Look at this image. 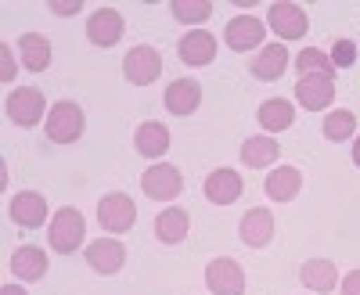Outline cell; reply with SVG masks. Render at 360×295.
<instances>
[{
  "mask_svg": "<svg viewBox=\"0 0 360 295\" xmlns=\"http://www.w3.org/2000/svg\"><path fill=\"white\" fill-rule=\"evenodd\" d=\"M8 216L18 227H25V230H37L47 220V198L40 191H18L11 198V205H8Z\"/></svg>",
  "mask_w": 360,
  "mask_h": 295,
  "instance_id": "8fae6325",
  "label": "cell"
},
{
  "mask_svg": "<svg viewBox=\"0 0 360 295\" xmlns=\"http://www.w3.org/2000/svg\"><path fill=\"white\" fill-rule=\"evenodd\" d=\"M339 288H342V295H360V270H353V274H346Z\"/></svg>",
  "mask_w": 360,
  "mask_h": 295,
  "instance_id": "d6a6232c",
  "label": "cell"
},
{
  "mask_svg": "<svg viewBox=\"0 0 360 295\" xmlns=\"http://www.w3.org/2000/svg\"><path fill=\"white\" fill-rule=\"evenodd\" d=\"M263 37H266V25H263L256 15H238V18H231L227 29H224L227 47H231V51H242V54L252 51V47H259Z\"/></svg>",
  "mask_w": 360,
  "mask_h": 295,
  "instance_id": "30bf717a",
  "label": "cell"
},
{
  "mask_svg": "<svg viewBox=\"0 0 360 295\" xmlns=\"http://www.w3.org/2000/svg\"><path fill=\"white\" fill-rule=\"evenodd\" d=\"M356 62V44L353 40H335V47H332V65L335 69H346V65H353Z\"/></svg>",
  "mask_w": 360,
  "mask_h": 295,
  "instance_id": "f546056e",
  "label": "cell"
},
{
  "mask_svg": "<svg viewBox=\"0 0 360 295\" xmlns=\"http://www.w3.org/2000/svg\"><path fill=\"white\" fill-rule=\"evenodd\" d=\"M295 69L299 76H317V72H335L332 65V54H324L321 47H303L295 54Z\"/></svg>",
  "mask_w": 360,
  "mask_h": 295,
  "instance_id": "83f0119b",
  "label": "cell"
},
{
  "mask_svg": "<svg viewBox=\"0 0 360 295\" xmlns=\"http://www.w3.org/2000/svg\"><path fill=\"white\" fill-rule=\"evenodd\" d=\"M321 130H324V137L332 140V144L349 140V137H356V115H353L349 108H335V112H328V115H324Z\"/></svg>",
  "mask_w": 360,
  "mask_h": 295,
  "instance_id": "4316f807",
  "label": "cell"
},
{
  "mask_svg": "<svg viewBox=\"0 0 360 295\" xmlns=\"http://www.w3.org/2000/svg\"><path fill=\"white\" fill-rule=\"evenodd\" d=\"M353 162H356V166H360V137H356V140H353Z\"/></svg>",
  "mask_w": 360,
  "mask_h": 295,
  "instance_id": "e575fe53",
  "label": "cell"
},
{
  "mask_svg": "<svg viewBox=\"0 0 360 295\" xmlns=\"http://www.w3.org/2000/svg\"><path fill=\"white\" fill-rule=\"evenodd\" d=\"M295 98L307 112H324L335 98V72H317V76H299Z\"/></svg>",
  "mask_w": 360,
  "mask_h": 295,
  "instance_id": "8992f818",
  "label": "cell"
},
{
  "mask_svg": "<svg viewBox=\"0 0 360 295\" xmlns=\"http://www.w3.org/2000/svg\"><path fill=\"white\" fill-rule=\"evenodd\" d=\"M256 123H259L266 133H281V130H288V126L295 123V108H292V101H285V98H270V101L259 105Z\"/></svg>",
  "mask_w": 360,
  "mask_h": 295,
  "instance_id": "7402d4cb",
  "label": "cell"
},
{
  "mask_svg": "<svg viewBox=\"0 0 360 295\" xmlns=\"http://www.w3.org/2000/svg\"><path fill=\"white\" fill-rule=\"evenodd\" d=\"M0 295H29V291L18 288V284H4V288H0Z\"/></svg>",
  "mask_w": 360,
  "mask_h": 295,
  "instance_id": "836d02e7",
  "label": "cell"
},
{
  "mask_svg": "<svg viewBox=\"0 0 360 295\" xmlns=\"http://www.w3.org/2000/svg\"><path fill=\"white\" fill-rule=\"evenodd\" d=\"M176 54L184 65H209L217 58V37L205 33V29H191L188 37H180Z\"/></svg>",
  "mask_w": 360,
  "mask_h": 295,
  "instance_id": "5bb4252c",
  "label": "cell"
},
{
  "mask_svg": "<svg viewBox=\"0 0 360 295\" xmlns=\"http://www.w3.org/2000/svg\"><path fill=\"white\" fill-rule=\"evenodd\" d=\"M54 15H76L83 4H79V0H51V4H47Z\"/></svg>",
  "mask_w": 360,
  "mask_h": 295,
  "instance_id": "1f68e13d",
  "label": "cell"
},
{
  "mask_svg": "<svg viewBox=\"0 0 360 295\" xmlns=\"http://www.w3.org/2000/svg\"><path fill=\"white\" fill-rule=\"evenodd\" d=\"M173 18L184 22V25H198L213 15V0H173Z\"/></svg>",
  "mask_w": 360,
  "mask_h": 295,
  "instance_id": "f1b7e54d",
  "label": "cell"
},
{
  "mask_svg": "<svg viewBox=\"0 0 360 295\" xmlns=\"http://www.w3.org/2000/svg\"><path fill=\"white\" fill-rule=\"evenodd\" d=\"M205 288L213 295H245V270L231 256H220L205 267Z\"/></svg>",
  "mask_w": 360,
  "mask_h": 295,
  "instance_id": "5b68a950",
  "label": "cell"
},
{
  "mask_svg": "<svg viewBox=\"0 0 360 295\" xmlns=\"http://www.w3.org/2000/svg\"><path fill=\"white\" fill-rule=\"evenodd\" d=\"M98 223H101L108 234H127V230L137 223V205H134V198L123 195V191L105 195L101 205H98Z\"/></svg>",
  "mask_w": 360,
  "mask_h": 295,
  "instance_id": "3957f363",
  "label": "cell"
},
{
  "mask_svg": "<svg viewBox=\"0 0 360 295\" xmlns=\"http://www.w3.org/2000/svg\"><path fill=\"white\" fill-rule=\"evenodd\" d=\"M83 126H86V115L79 105L72 101H58L51 112H47V137L54 144H72L83 137Z\"/></svg>",
  "mask_w": 360,
  "mask_h": 295,
  "instance_id": "7a4b0ae2",
  "label": "cell"
},
{
  "mask_svg": "<svg viewBox=\"0 0 360 295\" xmlns=\"http://www.w3.org/2000/svg\"><path fill=\"white\" fill-rule=\"evenodd\" d=\"M238 234H242V242L249 249H263L270 238H274V213H270V209H249L242 216Z\"/></svg>",
  "mask_w": 360,
  "mask_h": 295,
  "instance_id": "ac0fdd59",
  "label": "cell"
},
{
  "mask_svg": "<svg viewBox=\"0 0 360 295\" xmlns=\"http://www.w3.org/2000/svg\"><path fill=\"white\" fill-rule=\"evenodd\" d=\"M123 263H127V249L123 242H115V238H98V242H90L86 245V267L90 270H98V274H115V270H123Z\"/></svg>",
  "mask_w": 360,
  "mask_h": 295,
  "instance_id": "7c38bea8",
  "label": "cell"
},
{
  "mask_svg": "<svg viewBox=\"0 0 360 295\" xmlns=\"http://www.w3.org/2000/svg\"><path fill=\"white\" fill-rule=\"evenodd\" d=\"M242 176H238L234 169H213L205 176V198L213 205H231L242 198Z\"/></svg>",
  "mask_w": 360,
  "mask_h": 295,
  "instance_id": "2e32d148",
  "label": "cell"
},
{
  "mask_svg": "<svg viewBox=\"0 0 360 295\" xmlns=\"http://www.w3.org/2000/svg\"><path fill=\"white\" fill-rule=\"evenodd\" d=\"M252 76L256 79H263V83H274V79H281L285 76V69H288V47L285 44H266L256 58H252Z\"/></svg>",
  "mask_w": 360,
  "mask_h": 295,
  "instance_id": "e0dca14e",
  "label": "cell"
},
{
  "mask_svg": "<svg viewBox=\"0 0 360 295\" xmlns=\"http://www.w3.org/2000/svg\"><path fill=\"white\" fill-rule=\"evenodd\" d=\"M141 188H144L148 198H155V202H173L180 191H184V181H180V169L176 166L159 162V166H148L144 169Z\"/></svg>",
  "mask_w": 360,
  "mask_h": 295,
  "instance_id": "52a82bcc",
  "label": "cell"
},
{
  "mask_svg": "<svg viewBox=\"0 0 360 295\" xmlns=\"http://www.w3.org/2000/svg\"><path fill=\"white\" fill-rule=\"evenodd\" d=\"M47 256H44V249H37V245H22V249H15V256H11V270H15V277H22V281H44V274H47Z\"/></svg>",
  "mask_w": 360,
  "mask_h": 295,
  "instance_id": "603a6c76",
  "label": "cell"
},
{
  "mask_svg": "<svg viewBox=\"0 0 360 295\" xmlns=\"http://www.w3.org/2000/svg\"><path fill=\"white\" fill-rule=\"evenodd\" d=\"M18 54H22V65L29 72H44L51 65V40L40 33H25L18 40Z\"/></svg>",
  "mask_w": 360,
  "mask_h": 295,
  "instance_id": "484cf974",
  "label": "cell"
},
{
  "mask_svg": "<svg viewBox=\"0 0 360 295\" xmlns=\"http://www.w3.org/2000/svg\"><path fill=\"white\" fill-rule=\"evenodd\" d=\"M134 144H137V152L144 159H162L169 152V130H166V123H155V119L141 123L137 133H134Z\"/></svg>",
  "mask_w": 360,
  "mask_h": 295,
  "instance_id": "ffe728a7",
  "label": "cell"
},
{
  "mask_svg": "<svg viewBox=\"0 0 360 295\" xmlns=\"http://www.w3.org/2000/svg\"><path fill=\"white\" fill-rule=\"evenodd\" d=\"M47 238H51V249L54 252L72 256L83 245V238H86V223H83V216L72 209V205H69V209H58L54 220H51V227H47Z\"/></svg>",
  "mask_w": 360,
  "mask_h": 295,
  "instance_id": "6da1fadb",
  "label": "cell"
},
{
  "mask_svg": "<svg viewBox=\"0 0 360 295\" xmlns=\"http://www.w3.org/2000/svg\"><path fill=\"white\" fill-rule=\"evenodd\" d=\"M299 188H303V173H299L295 166H278V169L263 181L266 198H274V202H292V198L299 195Z\"/></svg>",
  "mask_w": 360,
  "mask_h": 295,
  "instance_id": "44dd1931",
  "label": "cell"
},
{
  "mask_svg": "<svg viewBox=\"0 0 360 295\" xmlns=\"http://www.w3.org/2000/svg\"><path fill=\"white\" fill-rule=\"evenodd\" d=\"M188 230H191V213L180 209V205H169L155 216V238L162 245H180L188 238Z\"/></svg>",
  "mask_w": 360,
  "mask_h": 295,
  "instance_id": "9a60e30c",
  "label": "cell"
},
{
  "mask_svg": "<svg viewBox=\"0 0 360 295\" xmlns=\"http://www.w3.org/2000/svg\"><path fill=\"white\" fill-rule=\"evenodd\" d=\"M266 22H270V29H274V37H281V40H303L307 29H310L307 11L299 4H292V0H278V4H270Z\"/></svg>",
  "mask_w": 360,
  "mask_h": 295,
  "instance_id": "277c9868",
  "label": "cell"
},
{
  "mask_svg": "<svg viewBox=\"0 0 360 295\" xmlns=\"http://www.w3.org/2000/svg\"><path fill=\"white\" fill-rule=\"evenodd\" d=\"M0 62H4V69H0V79L11 83V79H15V58H11V47H8V44H0Z\"/></svg>",
  "mask_w": 360,
  "mask_h": 295,
  "instance_id": "4dcf8cb0",
  "label": "cell"
},
{
  "mask_svg": "<svg viewBox=\"0 0 360 295\" xmlns=\"http://www.w3.org/2000/svg\"><path fill=\"white\" fill-rule=\"evenodd\" d=\"M202 105V83L198 79H173L166 86V108L173 115H191Z\"/></svg>",
  "mask_w": 360,
  "mask_h": 295,
  "instance_id": "d6986e66",
  "label": "cell"
},
{
  "mask_svg": "<svg viewBox=\"0 0 360 295\" xmlns=\"http://www.w3.org/2000/svg\"><path fill=\"white\" fill-rule=\"evenodd\" d=\"M281 155V144L274 137H249L242 144V162L249 169H266V166H274Z\"/></svg>",
  "mask_w": 360,
  "mask_h": 295,
  "instance_id": "d4e9b609",
  "label": "cell"
},
{
  "mask_svg": "<svg viewBox=\"0 0 360 295\" xmlns=\"http://www.w3.org/2000/svg\"><path fill=\"white\" fill-rule=\"evenodd\" d=\"M47 98L37 91V86H18L15 94H8V119L18 126H37L44 119Z\"/></svg>",
  "mask_w": 360,
  "mask_h": 295,
  "instance_id": "9c48e42d",
  "label": "cell"
},
{
  "mask_svg": "<svg viewBox=\"0 0 360 295\" xmlns=\"http://www.w3.org/2000/svg\"><path fill=\"white\" fill-rule=\"evenodd\" d=\"M299 277H303V284L310 288V291H332L335 284H339V267L332 259H307L303 263V270H299Z\"/></svg>",
  "mask_w": 360,
  "mask_h": 295,
  "instance_id": "cb8c5ba5",
  "label": "cell"
},
{
  "mask_svg": "<svg viewBox=\"0 0 360 295\" xmlns=\"http://www.w3.org/2000/svg\"><path fill=\"white\" fill-rule=\"evenodd\" d=\"M159 72H162V54H159L155 47H148V44L134 47V51L123 58V76H127L134 86H148V83H155V79H159Z\"/></svg>",
  "mask_w": 360,
  "mask_h": 295,
  "instance_id": "ba28073f",
  "label": "cell"
},
{
  "mask_svg": "<svg viewBox=\"0 0 360 295\" xmlns=\"http://www.w3.org/2000/svg\"><path fill=\"white\" fill-rule=\"evenodd\" d=\"M86 37L98 47H115L119 37H123V15H119L115 8H98L86 18Z\"/></svg>",
  "mask_w": 360,
  "mask_h": 295,
  "instance_id": "4fadbf2b",
  "label": "cell"
}]
</instances>
